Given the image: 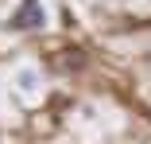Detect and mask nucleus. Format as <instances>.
<instances>
[{
  "label": "nucleus",
  "mask_w": 151,
  "mask_h": 144,
  "mask_svg": "<svg viewBox=\"0 0 151 144\" xmlns=\"http://www.w3.org/2000/svg\"><path fill=\"white\" fill-rule=\"evenodd\" d=\"M19 86H23V90H35V86H39L35 70H19Z\"/></svg>",
  "instance_id": "nucleus-2"
},
{
  "label": "nucleus",
  "mask_w": 151,
  "mask_h": 144,
  "mask_svg": "<svg viewBox=\"0 0 151 144\" xmlns=\"http://www.w3.org/2000/svg\"><path fill=\"white\" fill-rule=\"evenodd\" d=\"M43 23H47V16L39 8V0H23V4L12 12V20H8L12 31H35V27H43Z\"/></svg>",
  "instance_id": "nucleus-1"
}]
</instances>
